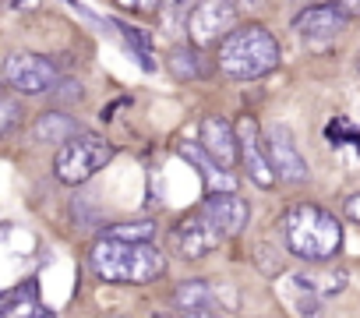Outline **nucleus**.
<instances>
[{"instance_id": "1", "label": "nucleus", "mask_w": 360, "mask_h": 318, "mask_svg": "<svg viewBox=\"0 0 360 318\" xmlns=\"http://www.w3.org/2000/svg\"><path fill=\"white\" fill-rule=\"evenodd\" d=\"M89 265L103 283H120V286H141L152 283L166 272V255L145 241H117V237H99L89 251Z\"/></svg>"}, {"instance_id": "2", "label": "nucleus", "mask_w": 360, "mask_h": 318, "mask_svg": "<svg viewBox=\"0 0 360 318\" xmlns=\"http://www.w3.org/2000/svg\"><path fill=\"white\" fill-rule=\"evenodd\" d=\"M283 61V46L279 39L258 25V22H248V25H237L223 43H219V57H216V68L219 75L233 78V82H255V78H265L279 68Z\"/></svg>"}, {"instance_id": "3", "label": "nucleus", "mask_w": 360, "mask_h": 318, "mask_svg": "<svg viewBox=\"0 0 360 318\" xmlns=\"http://www.w3.org/2000/svg\"><path fill=\"white\" fill-rule=\"evenodd\" d=\"M283 237L290 255H297L307 265H321L332 262L342 248V227L332 212H325L321 205H293L283 216Z\"/></svg>"}, {"instance_id": "4", "label": "nucleus", "mask_w": 360, "mask_h": 318, "mask_svg": "<svg viewBox=\"0 0 360 318\" xmlns=\"http://www.w3.org/2000/svg\"><path fill=\"white\" fill-rule=\"evenodd\" d=\"M110 159H113V145H110L106 138H99V134L82 131V134L68 138L64 145H57V155H53V174H57V181H60V184L78 188V184L92 181L99 170H106Z\"/></svg>"}, {"instance_id": "5", "label": "nucleus", "mask_w": 360, "mask_h": 318, "mask_svg": "<svg viewBox=\"0 0 360 318\" xmlns=\"http://www.w3.org/2000/svg\"><path fill=\"white\" fill-rule=\"evenodd\" d=\"M237 4L233 0H202V4H195L188 11V39L202 50V46H219L240 22H237Z\"/></svg>"}, {"instance_id": "6", "label": "nucleus", "mask_w": 360, "mask_h": 318, "mask_svg": "<svg viewBox=\"0 0 360 318\" xmlns=\"http://www.w3.org/2000/svg\"><path fill=\"white\" fill-rule=\"evenodd\" d=\"M4 82L22 96H43V92H53V85L60 82V71L50 57L18 50L4 61Z\"/></svg>"}, {"instance_id": "7", "label": "nucleus", "mask_w": 360, "mask_h": 318, "mask_svg": "<svg viewBox=\"0 0 360 318\" xmlns=\"http://www.w3.org/2000/svg\"><path fill=\"white\" fill-rule=\"evenodd\" d=\"M265 152H269V163L276 170V181L283 184H304L307 181V159L300 155L293 131L286 124H276L265 131Z\"/></svg>"}, {"instance_id": "8", "label": "nucleus", "mask_w": 360, "mask_h": 318, "mask_svg": "<svg viewBox=\"0 0 360 318\" xmlns=\"http://www.w3.org/2000/svg\"><path fill=\"white\" fill-rule=\"evenodd\" d=\"M169 241H173V251L180 258H202V255H209V251H216L223 244V230L198 209V212L184 216V220L173 227V237Z\"/></svg>"}, {"instance_id": "9", "label": "nucleus", "mask_w": 360, "mask_h": 318, "mask_svg": "<svg viewBox=\"0 0 360 318\" xmlns=\"http://www.w3.org/2000/svg\"><path fill=\"white\" fill-rule=\"evenodd\" d=\"M237 148H240V167L248 170V177L258 188H276V170L269 163L265 138H262L255 117H240V124H237Z\"/></svg>"}, {"instance_id": "10", "label": "nucleus", "mask_w": 360, "mask_h": 318, "mask_svg": "<svg viewBox=\"0 0 360 318\" xmlns=\"http://www.w3.org/2000/svg\"><path fill=\"white\" fill-rule=\"evenodd\" d=\"M198 138H202V148H205V155L212 159L216 167H223V170H233V167L240 163V148H237V127H233L226 117H219V113H209V117L202 120V127H198Z\"/></svg>"}, {"instance_id": "11", "label": "nucleus", "mask_w": 360, "mask_h": 318, "mask_svg": "<svg viewBox=\"0 0 360 318\" xmlns=\"http://www.w3.org/2000/svg\"><path fill=\"white\" fill-rule=\"evenodd\" d=\"M349 29V15H342L335 4H311L293 18V32L307 43H328Z\"/></svg>"}, {"instance_id": "12", "label": "nucleus", "mask_w": 360, "mask_h": 318, "mask_svg": "<svg viewBox=\"0 0 360 318\" xmlns=\"http://www.w3.org/2000/svg\"><path fill=\"white\" fill-rule=\"evenodd\" d=\"M202 212L223 230V237L244 234V227L251 220V209L237 191H209V198L202 202Z\"/></svg>"}, {"instance_id": "13", "label": "nucleus", "mask_w": 360, "mask_h": 318, "mask_svg": "<svg viewBox=\"0 0 360 318\" xmlns=\"http://www.w3.org/2000/svg\"><path fill=\"white\" fill-rule=\"evenodd\" d=\"M166 64H169V71H173L176 82H202L209 75V64H205V57H202V50L195 43L173 46L169 57H166Z\"/></svg>"}, {"instance_id": "14", "label": "nucleus", "mask_w": 360, "mask_h": 318, "mask_svg": "<svg viewBox=\"0 0 360 318\" xmlns=\"http://www.w3.org/2000/svg\"><path fill=\"white\" fill-rule=\"evenodd\" d=\"M75 134H82V124H78L75 117L60 113V110L43 113V117L32 124V138H36V141H53V145H64V141H68V138H75Z\"/></svg>"}, {"instance_id": "15", "label": "nucleus", "mask_w": 360, "mask_h": 318, "mask_svg": "<svg viewBox=\"0 0 360 318\" xmlns=\"http://www.w3.org/2000/svg\"><path fill=\"white\" fill-rule=\"evenodd\" d=\"M173 300L184 307V311H198V307H212L216 293H212V286H209L205 279H188V283H180V286H176Z\"/></svg>"}, {"instance_id": "16", "label": "nucleus", "mask_w": 360, "mask_h": 318, "mask_svg": "<svg viewBox=\"0 0 360 318\" xmlns=\"http://www.w3.org/2000/svg\"><path fill=\"white\" fill-rule=\"evenodd\" d=\"M110 29H117V32H120V39H124V43H127V50L141 61V68H145V71H155L152 43H148V36H145L141 29H131V25H124V22H110Z\"/></svg>"}, {"instance_id": "17", "label": "nucleus", "mask_w": 360, "mask_h": 318, "mask_svg": "<svg viewBox=\"0 0 360 318\" xmlns=\"http://www.w3.org/2000/svg\"><path fill=\"white\" fill-rule=\"evenodd\" d=\"M103 237H117V241H138V244H145V241L155 237V223H148V220H138V223H117V227H110Z\"/></svg>"}, {"instance_id": "18", "label": "nucleus", "mask_w": 360, "mask_h": 318, "mask_svg": "<svg viewBox=\"0 0 360 318\" xmlns=\"http://www.w3.org/2000/svg\"><path fill=\"white\" fill-rule=\"evenodd\" d=\"M166 0H117V8L124 11H134V15H145V11H159Z\"/></svg>"}, {"instance_id": "19", "label": "nucleus", "mask_w": 360, "mask_h": 318, "mask_svg": "<svg viewBox=\"0 0 360 318\" xmlns=\"http://www.w3.org/2000/svg\"><path fill=\"white\" fill-rule=\"evenodd\" d=\"M15 117H18V106L8 103V99H0V138L15 127Z\"/></svg>"}, {"instance_id": "20", "label": "nucleus", "mask_w": 360, "mask_h": 318, "mask_svg": "<svg viewBox=\"0 0 360 318\" xmlns=\"http://www.w3.org/2000/svg\"><path fill=\"white\" fill-rule=\"evenodd\" d=\"M332 4H335L342 15H349V18H360V0H332Z\"/></svg>"}, {"instance_id": "21", "label": "nucleus", "mask_w": 360, "mask_h": 318, "mask_svg": "<svg viewBox=\"0 0 360 318\" xmlns=\"http://www.w3.org/2000/svg\"><path fill=\"white\" fill-rule=\"evenodd\" d=\"M346 216H349L353 223H360V191L346 198Z\"/></svg>"}, {"instance_id": "22", "label": "nucleus", "mask_w": 360, "mask_h": 318, "mask_svg": "<svg viewBox=\"0 0 360 318\" xmlns=\"http://www.w3.org/2000/svg\"><path fill=\"white\" fill-rule=\"evenodd\" d=\"M180 318H219V314H212L209 307H198V311H184Z\"/></svg>"}]
</instances>
